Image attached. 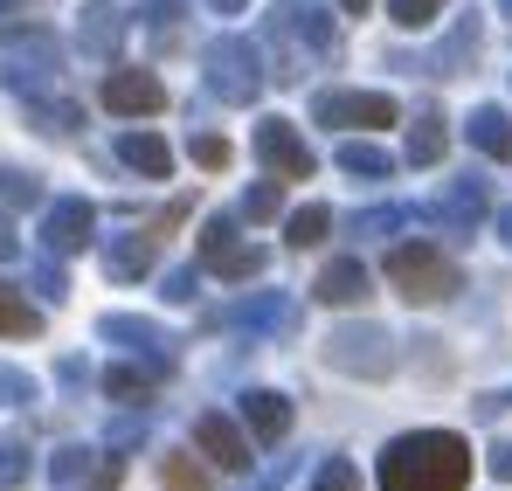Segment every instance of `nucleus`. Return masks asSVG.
Returning <instances> with one entry per match:
<instances>
[{
  "mask_svg": "<svg viewBox=\"0 0 512 491\" xmlns=\"http://www.w3.org/2000/svg\"><path fill=\"white\" fill-rule=\"evenodd\" d=\"M471 485V443L450 429H409L381 450V491H464Z\"/></svg>",
  "mask_w": 512,
  "mask_h": 491,
  "instance_id": "1",
  "label": "nucleus"
},
{
  "mask_svg": "<svg viewBox=\"0 0 512 491\" xmlns=\"http://www.w3.org/2000/svg\"><path fill=\"white\" fill-rule=\"evenodd\" d=\"M388 284H395L409 305H443V298L457 291V263H450L443 249H429V243H402V249H388Z\"/></svg>",
  "mask_w": 512,
  "mask_h": 491,
  "instance_id": "2",
  "label": "nucleus"
},
{
  "mask_svg": "<svg viewBox=\"0 0 512 491\" xmlns=\"http://www.w3.org/2000/svg\"><path fill=\"white\" fill-rule=\"evenodd\" d=\"M0 83L14 97H42L49 83H63V49L42 28H14V49L0 56Z\"/></svg>",
  "mask_w": 512,
  "mask_h": 491,
  "instance_id": "3",
  "label": "nucleus"
},
{
  "mask_svg": "<svg viewBox=\"0 0 512 491\" xmlns=\"http://www.w3.org/2000/svg\"><path fill=\"white\" fill-rule=\"evenodd\" d=\"M208 90L222 97V104H256V90H263V56H256L243 35H222V42H208Z\"/></svg>",
  "mask_w": 512,
  "mask_h": 491,
  "instance_id": "4",
  "label": "nucleus"
},
{
  "mask_svg": "<svg viewBox=\"0 0 512 491\" xmlns=\"http://www.w3.org/2000/svg\"><path fill=\"white\" fill-rule=\"evenodd\" d=\"M326 367L360 374V381H388V374H395V339L381 326H340L326 339Z\"/></svg>",
  "mask_w": 512,
  "mask_h": 491,
  "instance_id": "5",
  "label": "nucleus"
},
{
  "mask_svg": "<svg viewBox=\"0 0 512 491\" xmlns=\"http://www.w3.org/2000/svg\"><path fill=\"white\" fill-rule=\"evenodd\" d=\"M263 263H270V249L243 243L229 215H215V222L201 229V270H215L222 284H243V277H256V270H263Z\"/></svg>",
  "mask_w": 512,
  "mask_h": 491,
  "instance_id": "6",
  "label": "nucleus"
},
{
  "mask_svg": "<svg viewBox=\"0 0 512 491\" xmlns=\"http://www.w3.org/2000/svg\"><path fill=\"white\" fill-rule=\"evenodd\" d=\"M270 42H305V56H333V14H326V0H277L270 7Z\"/></svg>",
  "mask_w": 512,
  "mask_h": 491,
  "instance_id": "7",
  "label": "nucleus"
},
{
  "mask_svg": "<svg viewBox=\"0 0 512 491\" xmlns=\"http://www.w3.org/2000/svg\"><path fill=\"white\" fill-rule=\"evenodd\" d=\"M256 160L270 166L277 180H312V146L298 139L291 118H263L256 125Z\"/></svg>",
  "mask_w": 512,
  "mask_h": 491,
  "instance_id": "8",
  "label": "nucleus"
},
{
  "mask_svg": "<svg viewBox=\"0 0 512 491\" xmlns=\"http://www.w3.org/2000/svg\"><path fill=\"white\" fill-rule=\"evenodd\" d=\"M90 236H97V208H90V201L63 194V201L42 208V249H49V256H77Z\"/></svg>",
  "mask_w": 512,
  "mask_h": 491,
  "instance_id": "9",
  "label": "nucleus"
},
{
  "mask_svg": "<svg viewBox=\"0 0 512 491\" xmlns=\"http://www.w3.org/2000/svg\"><path fill=\"white\" fill-rule=\"evenodd\" d=\"M208 326H243V332H298V305L284 291H256V298H236L222 312H208Z\"/></svg>",
  "mask_w": 512,
  "mask_h": 491,
  "instance_id": "10",
  "label": "nucleus"
},
{
  "mask_svg": "<svg viewBox=\"0 0 512 491\" xmlns=\"http://www.w3.org/2000/svg\"><path fill=\"white\" fill-rule=\"evenodd\" d=\"M429 215H436V229H450V236H471V229L492 215V187H485L478 173H464V180H450V187L436 194V208H429Z\"/></svg>",
  "mask_w": 512,
  "mask_h": 491,
  "instance_id": "11",
  "label": "nucleus"
},
{
  "mask_svg": "<svg viewBox=\"0 0 512 491\" xmlns=\"http://www.w3.org/2000/svg\"><path fill=\"white\" fill-rule=\"evenodd\" d=\"M326 125H395V97H381V90H319V104H312Z\"/></svg>",
  "mask_w": 512,
  "mask_h": 491,
  "instance_id": "12",
  "label": "nucleus"
},
{
  "mask_svg": "<svg viewBox=\"0 0 512 491\" xmlns=\"http://www.w3.org/2000/svg\"><path fill=\"white\" fill-rule=\"evenodd\" d=\"M77 49H84L90 63H111L125 49V7L118 0H90L84 14H77Z\"/></svg>",
  "mask_w": 512,
  "mask_h": 491,
  "instance_id": "13",
  "label": "nucleus"
},
{
  "mask_svg": "<svg viewBox=\"0 0 512 491\" xmlns=\"http://www.w3.org/2000/svg\"><path fill=\"white\" fill-rule=\"evenodd\" d=\"M104 104L125 111V118H153V111H167V83L153 70H111L104 77Z\"/></svg>",
  "mask_w": 512,
  "mask_h": 491,
  "instance_id": "14",
  "label": "nucleus"
},
{
  "mask_svg": "<svg viewBox=\"0 0 512 491\" xmlns=\"http://www.w3.org/2000/svg\"><path fill=\"white\" fill-rule=\"evenodd\" d=\"M194 443H201V457L215 464V471H250V443H243V429L229 422V415H194Z\"/></svg>",
  "mask_w": 512,
  "mask_h": 491,
  "instance_id": "15",
  "label": "nucleus"
},
{
  "mask_svg": "<svg viewBox=\"0 0 512 491\" xmlns=\"http://www.w3.org/2000/svg\"><path fill=\"white\" fill-rule=\"evenodd\" d=\"M104 339H111V346H139L153 367H173V346H180L167 326H153V319H139V312H111V319H104Z\"/></svg>",
  "mask_w": 512,
  "mask_h": 491,
  "instance_id": "16",
  "label": "nucleus"
},
{
  "mask_svg": "<svg viewBox=\"0 0 512 491\" xmlns=\"http://www.w3.org/2000/svg\"><path fill=\"white\" fill-rule=\"evenodd\" d=\"M153 256H160V236H146V229L111 236V243H104V277L132 284V277H146V270H153Z\"/></svg>",
  "mask_w": 512,
  "mask_h": 491,
  "instance_id": "17",
  "label": "nucleus"
},
{
  "mask_svg": "<svg viewBox=\"0 0 512 491\" xmlns=\"http://www.w3.org/2000/svg\"><path fill=\"white\" fill-rule=\"evenodd\" d=\"M243 422H250L256 443H277V436L291 429V402H284L277 388H250V395H243Z\"/></svg>",
  "mask_w": 512,
  "mask_h": 491,
  "instance_id": "18",
  "label": "nucleus"
},
{
  "mask_svg": "<svg viewBox=\"0 0 512 491\" xmlns=\"http://www.w3.org/2000/svg\"><path fill=\"white\" fill-rule=\"evenodd\" d=\"M118 160L139 166V173H153V180H167L173 173V146L160 132H118Z\"/></svg>",
  "mask_w": 512,
  "mask_h": 491,
  "instance_id": "19",
  "label": "nucleus"
},
{
  "mask_svg": "<svg viewBox=\"0 0 512 491\" xmlns=\"http://www.w3.org/2000/svg\"><path fill=\"white\" fill-rule=\"evenodd\" d=\"M471 56H478V14H457L450 42L429 56V70H436V77H464V70H471Z\"/></svg>",
  "mask_w": 512,
  "mask_h": 491,
  "instance_id": "20",
  "label": "nucleus"
},
{
  "mask_svg": "<svg viewBox=\"0 0 512 491\" xmlns=\"http://www.w3.org/2000/svg\"><path fill=\"white\" fill-rule=\"evenodd\" d=\"M312 291H319V305H360V298H367V270H360L353 256H340V263H326V270H319V284H312Z\"/></svg>",
  "mask_w": 512,
  "mask_h": 491,
  "instance_id": "21",
  "label": "nucleus"
},
{
  "mask_svg": "<svg viewBox=\"0 0 512 491\" xmlns=\"http://www.w3.org/2000/svg\"><path fill=\"white\" fill-rule=\"evenodd\" d=\"M471 146H478V153H492V160H512V111L478 104V111H471Z\"/></svg>",
  "mask_w": 512,
  "mask_h": 491,
  "instance_id": "22",
  "label": "nucleus"
},
{
  "mask_svg": "<svg viewBox=\"0 0 512 491\" xmlns=\"http://www.w3.org/2000/svg\"><path fill=\"white\" fill-rule=\"evenodd\" d=\"M443 146H450L443 111H416V125H409V166H436V160H443Z\"/></svg>",
  "mask_w": 512,
  "mask_h": 491,
  "instance_id": "23",
  "label": "nucleus"
},
{
  "mask_svg": "<svg viewBox=\"0 0 512 491\" xmlns=\"http://www.w3.org/2000/svg\"><path fill=\"white\" fill-rule=\"evenodd\" d=\"M160 485H167V491H208L215 478H208V464H201V457L167 450V457H160Z\"/></svg>",
  "mask_w": 512,
  "mask_h": 491,
  "instance_id": "24",
  "label": "nucleus"
},
{
  "mask_svg": "<svg viewBox=\"0 0 512 491\" xmlns=\"http://www.w3.org/2000/svg\"><path fill=\"white\" fill-rule=\"evenodd\" d=\"M104 395H111V402H132V409H139V402L153 395V367H125V360H118V367H104Z\"/></svg>",
  "mask_w": 512,
  "mask_h": 491,
  "instance_id": "25",
  "label": "nucleus"
},
{
  "mask_svg": "<svg viewBox=\"0 0 512 491\" xmlns=\"http://www.w3.org/2000/svg\"><path fill=\"white\" fill-rule=\"evenodd\" d=\"M340 166L353 173V180H388V173H395V160H388L381 146H367V139H346V146H340Z\"/></svg>",
  "mask_w": 512,
  "mask_h": 491,
  "instance_id": "26",
  "label": "nucleus"
},
{
  "mask_svg": "<svg viewBox=\"0 0 512 491\" xmlns=\"http://www.w3.org/2000/svg\"><path fill=\"white\" fill-rule=\"evenodd\" d=\"M0 201L7 208H42V180L28 166H0Z\"/></svg>",
  "mask_w": 512,
  "mask_h": 491,
  "instance_id": "27",
  "label": "nucleus"
},
{
  "mask_svg": "<svg viewBox=\"0 0 512 491\" xmlns=\"http://www.w3.org/2000/svg\"><path fill=\"white\" fill-rule=\"evenodd\" d=\"M0 332H7V339H35V332H42V312L21 305L14 291H0Z\"/></svg>",
  "mask_w": 512,
  "mask_h": 491,
  "instance_id": "28",
  "label": "nucleus"
},
{
  "mask_svg": "<svg viewBox=\"0 0 512 491\" xmlns=\"http://www.w3.org/2000/svg\"><path fill=\"white\" fill-rule=\"evenodd\" d=\"M326 229H333V208H319V201H312V208H298V215H291V249L326 243Z\"/></svg>",
  "mask_w": 512,
  "mask_h": 491,
  "instance_id": "29",
  "label": "nucleus"
},
{
  "mask_svg": "<svg viewBox=\"0 0 512 491\" xmlns=\"http://www.w3.org/2000/svg\"><path fill=\"white\" fill-rule=\"evenodd\" d=\"M90 471H97V457H90L84 443H63V450L49 457V478H56V485H77V478H90Z\"/></svg>",
  "mask_w": 512,
  "mask_h": 491,
  "instance_id": "30",
  "label": "nucleus"
},
{
  "mask_svg": "<svg viewBox=\"0 0 512 491\" xmlns=\"http://www.w3.org/2000/svg\"><path fill=\"white\" fill-rule=\"evenodd\" d=\"M28 485V443L21 436H0V491Z\"/></svg>",
  "mask_w": 512,
  "mask_h": 491,
  "instance_id": "31",
  "label": "nucleus"
},
{
  "mask_svg": "<svg viewBox=\"0 0 512 491\" xmlns=\"http://www.w3.org/2000/svg\"><path fill=\"white\" fill-rule=\"evenodd\" d=\"M402 222H409V208H395V201H388V208H367V215H353V236H395Z\"/></svg>",
  "mask_w": 512,
  "mask_h": 491,
  "instance_id": "32",
  "label": "nucleus"
},
{
  "mask_svg": "<svg viewBox=\"0 0 512 491\" xmlns=\"http://www.w3.org/2000/svg\"><path fill=\"white\" fill-rule=\"evenodd\" d=\"M277 208H284V187H277V180H263V187L243 194V222H270Z\"/></svg>",
  "mask_w": 512,
  "mask_h": 491,
  "instance_id": "33",
  "label": "nucleus"
},
{
  "mask_svg": "<svg viewBox=\"0 0 512 491\" xmlns=\"http://www.w3.org/2000/svg\"><path fill=\"white\" fill-rule=\"evenodd\" d=\"M77 125H84V111H77V104H35V132H49V139H56V132H77Z\"/></svg>",
  "mask_w": 512,
  "mask_h": 491,
  "instance_id": "34",
  "label": "nucleus"
},
{
  "mask_svg": "<svg viewBox=\"0 0 512 491\" xmlns=\"http://www.w3.org/2000/svg\"><path fill=\"white\" fill-rule=\"evenodd\" d=\"M388 14H395V28H429L443 14V0H388Z\"/></svg>",
  "mask_w": 512,
  "mask_h": 491,
  "instance_id": "35",
  "label": "nucleus"
},
{
  "mask_svg": "<svg viewBox=\"0 0 512 491\" xmlns=\"http://www.w3.org/2000/svg\"><path fill=\"white\" fill-rule=\"evenodd\" d=\"M312 491H360V478H353V464H346V457H326V464H319V478H312Z\"/></svg>",
  "mask_w": 512,
  "mask_h": 491,
  "instance_id": "36",
  "label": "nucleus"
},
{
  "mask_svg": "<svg viewBox=\"0 0 512 491\" xmlns=\"http://www.w3.org/2000/svg\"><path fill=\"white\" fill-rule=\"evenodd\" d=\"M28 284H35V298H56V305H63V291H70V277H63L56 263H35V277H28Z\"/></svg>",
  "mask_w": 512,
  "mask_h": 491,
  "instance_id": "37",
  "label": "nucleus"
},
{
  "mask_svg": "<svg viewBox=\"0 0 512 491\" xmlns=\"http://www.w3.org/2000/svg\"><path fill=\"white\" fill-rule=\"evenodd\" d=\"M194 160L208 166V173H215V166H229V139H215V132H201V139H194Z\"/></svg>",
  "mask_w": 512,
  "mask_h": 491,
  "instance_id": "38",
  "label": "nucleus"
},
{
  "mask_svg": "<svg viewBox=\"0 0 512 491\" xmlns=\"http://www.w3.org/2000/svg\"><path fill=\"white\" fill-rule=\"evenodd\" d=\"M180 7H187V0H146V21H153L160 35H173V21H180Z\"/></svg>",
  "mask_w": 512,
  "mask_h": 491,
  "instance_id": "39",
  "label": "nucleus"
},
{
  "mask_svg": "<svg viewBox=\"0 0 512 491\" xmlns=\"http://www.w3.org/2000/svg\"><path fill=\"white\" fill-rule=\"evenodd\" d=\"M291 471H298V464H291V457H277V464H270V471H263L250 491H284V485H291Z\"/></svg>",
  "mask_w": 512,
  "mask_h": 491,
  "instance_id": "40",
  "label": "nucleus"
},
{
  "mask_svg": "<svg viewBox=\"0 0 512 491\" xmlns=\"http://www.w3.org/2000/svg\"><path fill=\"white\" fill-rule=\"evenodd\" d=\"M0 395H14V402H35V381H28V374H14V367H0Z\"/></svg>",
  "mask_w": 512,
  "mask_h": 491,
  "instance_id": "41",
  "label": "nucleus"
},
{
  "mask_svg": "<svg viewBox=\"0 0 512 491\" xmlns=\"http://www.w3.org/2000/svg\"><path fill=\"white\" fill-rule=\"evenodd\" d=\"M139 436H146V422H118V429H111V436H104V443H111V450H132V443H139Z\"/></svg>",
  "mask_w": 512,
  "mask_h": 491,
  "instance_id": "42",
  "label": "nucleus"
},
{
  "mask_svg": "<svg viewBox=\"0 0 512 491\" xmlns=\"http://www.w3.org/2000/svg\"><path fill=\"white\" fill-rule=\"evenodd\" d=\"M167 298H173V305H187V298H194V270H173V277H167Z\"/></svg>",
  "mask_w": 512,
  "mask_h": 491,
  "instance_id": "43",
  "label": "nucleus"
},
{
  "mask_svg": "<svg viewBox=\"0 0 512 491\" xmlns=\"http://www.w3.org/2000/svg\"><path fill=\"white\" fill-rule=\"evenodd\" d=\"M492 478H506V485H512V443H499V450H492Z\"/></svg>",
  "mask_w": 512,
  "mask_h": 491,
  "instance_id": "44",
  "label": "nucleus"
},
{
  "mask_svg": "<svg viewBox=\"0 0 512 491\" xmlns=\"http://www.w3.org/2000/svg\"><path fill=\"white\" fill-rule=\"evenodd\" d=\"M499 409H512V395H485L478 402V415H499Z\"/></svg>",
  "mask_w": 512,
  "mask_h": 491,
  "instance_id": "45",
  "label": "nucleus"
},
{
  "mask_svg": "<svg viewBox=\"0 0 512 491\" xmlns=\"http://www.w3.org/2000/svg\"><path fill=\"white\" fill-rule=\"evenodd\" d=\"M42 0H0V14H35Z\"/></svg>",
  "mask_w": 512,
  "mask_h": 491,
  "instance_id": "46",
  "label": "nucleus"
},
{
  "mask_svg": "<svg viewBox=\"0 0 512 491\" xmlns=\"http://www.w3.org/2000/svg\"><path fill=\"white\" fill-rule=\"evenodd\" d=\"M14 256V229H7V215H0V263Z\"/></svg>",
  "mask_w": 512,
  "mask_h": 491,
  "instance_id": "47",
  "label": "nucleus"
},
{
  "mask_svg": "<svg viewBox=\"0 0 512 491\" xmlns=\"http://www.w3.org/2000/svg\"><path fill=\"white\" fill-rule=\"evenodd\" d=\"M499 243L512 249V208H499Z\"/></svg>",
  "mask_w": 512,
  "mask_h": 491,
  "instance_id": "48",
  "label": "nucleus"
},
{
  "mask_svg": "<svg viewBox=\"0 0 512 491\" xmlns=\"http://www.w3.org/2000/svg\"><path fill=\"white\" fill-rule=\"evenodd\" d=\"M208 7H215V14H243L250 0H208Z\"/></svg>",
  "mask_w": 512,
  "mask_h": 491,
  "instance_id": "49",
  "label": "nucleus"
},
{
  "mask_svg": "<svg viewBox=\"0 0 512 491\" xmlns=\"http://www.w3.org/2000/svg\"><path fill=\"white\" fill-rule=\"evenodd\" d=\"M346 14H367V0H346Z\"/></svg>",
  "mask_w": 512,
  "mask_h": 491,
  "instance_id": "50",
  "label": "nucleus"
},
{
  "mask_svg": "<svg viewBox=\"0 0 512 491\" xmlns=\"http://www.w3.org/2000/svg\"><path fill=\"white\" fill-rule=\"evenodd\" d=\"M499 14H512V0H499Z\"/></svg>",
  "mask_w": 512,
  "mask_h": 491,
  "instance_id": "51",
  "label": "nucleus"
}]
</instances>
